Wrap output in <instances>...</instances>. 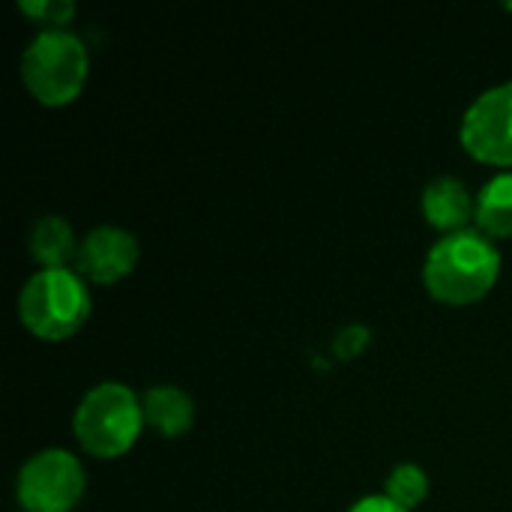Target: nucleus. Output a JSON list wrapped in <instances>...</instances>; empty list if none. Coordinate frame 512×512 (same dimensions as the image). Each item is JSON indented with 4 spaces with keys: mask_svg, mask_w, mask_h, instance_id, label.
Returning <instances> with one entry per match:
<instances>
[{
    "mask_svg": "<svg viewBox=\"0 0 512 512\" xmlns=\"http://www.w3.org/2000/svg\"><path fill=\"white\" fill-rule=\"evenodd\" d=\"M501 276V252L495 240L468 228L441 237L423 264V285L429 297L447 306L480 303Z\"/></svg>",
    "mask_w": 512,
    "mask_h": 512,
    "instance_id": "nucleus-1",
    "label": "nucleus"
},
{
    "mask_svg": "<svg viewBox=\"0 0 512 512\" xmlns=\"http://www.w3.org/2000/svg\"><path fill=\"white\" fill-rule=\"evenodd\" d=\"M144 429L141 399L117 381L96 384L84 393L75 408L72 432L84 453L93 459H120L126 456Z\"/></svg>",
    "mask_w": 512,
    "mask_h": 512,
    "instance_id": "nucleus-2",
    "label": "nucleus"
},
{
    "mask_svg": "<svg viewBox=\"0 0 512 512\" xmlns=\"http://www.w3.org/2000/svg\"><path fill=\"white\" fill-rule=\"evenodd\" d=\"M90 318V288L75 270H39L18 294V321L42 342L75 336Z\"/></svg>",
    "mask_w": 512,
    "mask_h": 512,
    "instance_id": "nucleus-3",
    "label": "nucleus"
},
{
    "mask_svg": "<svg viewBox=\"0 0 512 512\" xmlns=\"http://www.w3.org/2000/svg\"><path fill=\"white\" fill-rule=\"evenodd\" d=\"M87 69V48L72 30H39L21 54V81L48 108L75 102L84 90Z\"/></svg>",
    "mask_w": 512,
    "mask_h": 512,
    "instance_id": "nucleus-4",
    "label": "nucleus"
},
{
    "mask_svg": "<svg viewBox=\"0 0 512 512\" xmlns=\"http://www.w3.org/2000/svg\"><path fill=\"white\" fill-rule=\"evenodd\" d=\"M84 495V468L69 450H42L24 462L15 498L24 512H69Z\"/></svg>",
    "mask_w": 512,
    "mask_h": 512,
    "instance_id": "nucleus-5",
    "label": "nucleus"
},
{
    "mask_svg": "<svg viewBox=\"0 0 512 512\" xmlns=\"http://www.w3.org/2000/svg\"><path fill=\"white\" fill-rule=\"evenodd\" d=\"M465 153L492 168H512V81L480 93L459 126Z\"/></svg>",
    "mask_w": 512,
    "mask_h": 512,
    "instance_id": "nucleus-6",
    "label": "nucleus"
},
{
    "mask_svg": "<svg viewBox=\"0 0 512 512\" xmlns=\"http://www.w3.org/2000/svg\"><path fill=\"white\" fill-rule=\"evenodd\" d=\"M141 246L132 231L117 225L93 228L75 255V273L90 285H114L126 279L138 264Z\"/></svg>",
    "mask_w": 512,
    "mask_h": 512,
    "instance_id": "nucleus-7",
    "label": "nucleus"
},
{
    "mask_svg": "<svg viewBox=\"0 0 512 512\" xmlns=\"http://www.w3.org/2000/svg\"><path fill=\"white\" fill-rule=\"evenodd\" d=\"M423 219L447 234L468 231V225L477 219V198L468 192V186L456 177H438L423 189Z\"/></svg>",
    "mask_w": 512,
    "mask_h": 512,
    "instance_id": "nucleus-8",
    "label": "nucleus"
},
{
    "mask_svg": "<svg viewBox=\"0 0 512 512\" xmlns=\"http://www.w3.org/2000/svg\"><path fill=\"white\" fill-rule=\"evenodd\" d=\"M144 426L162 438H183L195 423V402L186 390L174 384H156L141 399Z\"/></svg>",
    "mask_w": 512,
    "mask_h": 512,
    "instance_id": "nucleus-9",
    "label": "nucleus"
},
{
    "mask_svg": "<svg viewBox=\"0 0 512 512\" xmlns=\"http://www.w3.org/2000/svg\"><path fill=\"white\" fill-rule=\"evenodd\" d=\"M78 240L72 225L63 216H42L30 228V258L39 264V270H69V264L78 255Z\"/></svg>",
    "mask_w": 512,
    "mask_h": 512,
    "instance_id": "nucleus-10",
    "label": "nucleus"
},
{
    "mask_svg": "<svg viewBox=\"0 0 512 512\" xmlns=\"http://www.w3.org/2000/svg\"><path fill=\"white\" fill-rule=\"evenodd\" d=\"M477 231L489 240L512 237V171L495 174L477 195Z\"/></svg>",
    "mask_w": 512,
    "mask_h": 512,
    "instance_id": "nucleus-11",
    "label": "nucleus"
},
{
    "mask_svg": "<svg viewBox=\"0 0 512 512\" xmlns=\"http://www.w3.org/2000/svg\"><path fill=\"white\" fill-rule=\"evenodd\" d=\"M384 495L402 510H417L429 498V477L420 465H399L390 471Z\"/></svg>",
    "mask_w": 512,
    "mask_h": 512,
    "instance_id": "nucleus-12",
    "label": "nucleus"
},
{
    "mask_svg": "<svg viewBox=\"0 0 512 512\" xmlns=\"http://www.w3.org/2000/svg\"><path fill=\"white\" fill-rule=\"evenodd\" d=\"M18 9L45 30H66V24L75 18V3L69 0H21Z\"/></svg>",
    "mask_w": 512,
    "mask_h": 512,
    "instance_id": "nucleus-13",
    "label": "nucleus"
},
{
    "mask_svg": "<svg viewBox=\"0 0 512 512\" xmlns=\"http://www.w3.org/2000/svg\"><path fill=\"white\" fill-rule=\"evenodd\" d=\"M348 512H408L402 510L399 504H393L387 495H369V498H360Z\"/></svg>",
    "mask_w": 512,
    "mask_h": 512,
    "instance_id": "nucleus-14",
    "label": "nucleus"
}]
</instances>
